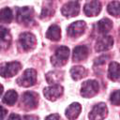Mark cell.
<instances>
[{
	"mask_svg": "<svg viewBox=\"0 0 120 120\" xmlns=\"http://www.w3.org/2000/svg\"><path fill=\"white\" fill-rule=\"evenodd\" d=\"M86 69L82 67V66H77V67H72L71 69H70V75H71V78L75 81H78V80H81L82 78L85 77L86 76Z\"/></svg>",
	"mask_w": 120,
	"mask_h": 120,
	"instance_id": "d6986e66",
	"label": "cell"
},
{
	"mask_svg": "<svg viewBox=\"0 0 120 120\" xmlns=\"http://www.w3.org/2000/svg\"><path fill=\"white\" fill-rule=\"evenodd\" d=\"M22 68V65L17 62H8V63H3L0 65V76L4 78H10L16 75Z\"/></svg>",
	"mask_w": 120,
	"mask_h": 120,
	"instance_id": "7a4b0ae2",
	"label": "cell"
},
{
	"mask_svg": "<svg viewBox=\"0 0 120 120\" xmlns=\"http://www.w3.org/2000/svg\"><path fill=\"white\" fill-rule=\"evenodd\" d=\"M45 120H60V115L58 113H52V114H50L48 115Z\"/></svg>",
	"mask_w": 120,
	"mask_h": 120,
	"instance_id": "83f0119b",
	"label": "cell"
},
{
	"mask_svg": "<svg viewBox=\"0 0 120 120\" xmlns=\"http://www.w3.org/2000/svg\"><path fill=\"white\" fill-rule=\"evenodd\" d=\"M82 106L78 102L71 103L66 110V116L69 120H75L81 113Z\"/></svg>",
	"mask_w": 120,
	"mask_h": 120,
	"instance_id": "9a60e30c",
	"label": "cell"
},
{
	"mask_svg": "<svg viewBox=\"0 0 120 120\" xmlns=\"http://www.w3.org/2000/svg\"><path fill=\"white\" fill-rule=\"evenodd\" d=\"M3 90H4V88H3V85H2V84H0V96H1V94L3 93Z\"/></svg>",
	"mask_w": 120,
	"mask_h": 120,
	"instance_id": "1f68e13d",
	"label": "cell"
},
{
	"mask_svg": "<svg viewBox=\"0 0 120 120\" xmlns=\"http://www.w3.org/2000/svg\"><path fill=\"white\" fill-rule=\"evenodd\" d=\"M112 28V22L110 19L104 18V19H101L100 21L98 22L97 29H98V33H100V34L105 35L108 32H110Z\"/></svg>",
	"mask_w": 120,
	"mask_h": 120,
	"instance_id": "e0dca14e",
	"label": "cell"
},
{
	"mask_svg": "<svg viewBox=\"0 0 120 120\" xmlns=\"http://www.w3.org/2000/svg\"><path fill=\"white\" fill-rule=\"evenodd\" d=\"M19 41H20L22 48L24 51H32L37 45L36 37L32 33H29V32L21 34V36L19 38Z\"/></svg>",
	"mask_w": 120,
	"mask_h": 120,
	"instance_id": "8992f818",
	"label": "cell"
},
{
	"mask_svg": "<svg viewBox=\"0 0 120 120\" xmlns=\"http://www.w3.org/2000/svg\"><path fill=\"white\" fill-rule=\"evenodd\" d=\"M63 92H64V89L60 84H52L51 86L44 88L43 90V94L45 98L51 101H54L58 98H60Z\"/></svg>",
	"mask_w": 120,
	"mask_h": 120,
	"instance_id": "ba28073f",
	"label": "cell"
},
{
	"mask_svg": "<svg viewBox=\"0 0 120 120\" xmlns=\"http://www.w3.org/2000/svg\"><path fill=\"white\" fill-rule=\"evenodd\" d=\"M17 98H18V94L15 90H8L4 98H3V102L7 105H13L15 104V102L17 101Z\"/></svg>",
	"mask_w": 120,
	"mask_h": 120,
	"instance_id": "44dd1931",
	"label": "cell"
},
{
	"mask_svg": "<svg viewBox=\"0 0 120 120\" xmlns=\"http://www.w3.org/2000/svg\"><path fill=\"white\" fill-rule=\"evenodd\" d=\"M38 96L35 92H25L22 97V103L27 110H33L38 106Z\"/></svg>",
	"mask_w": 120,
	"mask_h": 120,
	"instance_id": "9c48e42d",
	"label": "cell"
},
{
	"mask_svg": "<svg viewBox=\"0 0 120 120\" xmlns=\"http://www.w3.org/2000/svg\"><path fill=\"white\" fill-rule=\"evenodd\" d=\"M86 28V24L83 21H77L75 22H72L68 27V35L71 38H79L82 36Z\"/></svg>",
	"mask_w": 120,
	"mask_h": 120,
	"instance_id": "30bf717a",
	"label": "cell"
},
{
	"mask_svg": "<svg viewBox=\"0 0 120 120\" xmlns=\"http://www.w3.org/2000/svg\"><path fill=\"white\" fill-rule=\"evenodd\" d=\"M68 55H69V49L68 47H66V46L58 47L55 50L54 54L51 58L52 66H54L56 68L64 66L68 59Z\"/></svg>",
	"mask_w": 120,
	"mask_h": 120,
	"instance_id": "6da1fadb",
	"label": "cell"
},
{
	"mask_svg": "<svg viewBox=\"0 0 120 120\" xmlns=\"http://www.w3.org/2000/svg\"><path fill=\"white\" fill-rule=\"evenodd\" d=\"M113 45V38L112 36H103L99 38L96 42V51L104 52L110 50Z\"/></svg>",
	"mask_w": 120,
	"mask_h": 120,
	"instance_id": "7c38bea8",
	"label": "cell"
},
{
	"mask_svg": "<svg viewBox=\"0 0 120 120\" xmlns=\"http://www.w3.org/2000/svg\"><path fill=\"white\" fill-rule=\"evenodd\" d=\"M79 11H80V4L77 1H69L66 3L61 9L62 14L68 18L77 16L79 14Z\"/></svg>",
	"mask_w": 120,
	"mask_h": 120,
	"instance_id": "8fae6325",
	"label": "cell"
},
{
	"mask_svg": "<svg viewBox=\"0 0 120 120\" xmlns=\"http://www.w3.org/2000/svg\"><path fill=\"white\" fill-rule=\"evenodd\" d=\"M7 113H8V111L3 106L0 105V120H4V118L6 117Z\"/></svg>",
	"mask_w": 120,
	"mask_h": 120,
	"instance_id": "f1b7e54d",
	"label": "cell"
},
{
	"mask_svg": "<svg viewBox=\"0 0 120 120\" xmlns=\"http://www.w3.org/2000/svg\"><path fill=\"white\" fill-rule=\"evenodd\" d=\"M13 19L12 10L9 8H4L0 10V22L9 23Z\"/></svg>",
	"mask_w": 120,
	"mask_h": 120,
	"instance_id": "ffe728a7",
	"label": "cell"
},
{
	"mask_svg": "<svg viewBox=\"0 0 120 120\" xmlns=\"http://www.w3.org/2000/svg\"><path fill=\"white\" fill-rule=\"evenodd\" d=\"M119 6H120V2L119 1H112L108 5V12L114 16V17H118L119 16Z\"/></svg>",
	"mask_w": 120,
	"mask_h": 120,
	"instance_id": "7402d4cb",
	"label": "cell"
},
{
	"mask_svg": "<svg viewBox=\"0 0 120 120\" xmlns=\"http://www.w3.org/2000/svg\"><path fill=\"white\" fill-rule=\"evenodd\" d=\"M101 10V4L99 1H89L83 7V11L86 16H97Z\"/></svg>",
	"mask_w": 120,
	"mask_h": 120,
	"instance_id": "4fadbf2b",
	"label": "cell"
},
{
	"mask_svg": "<svg viewBox=\"0 0 120 120\" xmlns=\"http://www.w3.org/2000/svg\"><path fill=\"white\" fill-rule=\"evenodd\" d=\"M119 90H115L114 92L112 93L111 95V98H110V100L111 102L115 105V106H118L119 105Z\"/></svg>",
	"mask_w": 120,
	"mask_h": 120,
	"instance_id": "484cf974",
	"label": "cell"
},
{
	"mask_svg": "<svg viewBox=\"0 0 120 120\" xmlns=\"http://www.w3.org/2000/svg\"><path fill=\"white\" fill-rule=\"evenodd\" d=\"M119 64L117 62H111L108 69V77L110 80L113 82H117L119 80Z\"/></svg>",
	"mask_w": 120,
	"mask_h": 120,
	"instance_id": "ac0fdd59",
	"label": "cell"
},
{
	"mask_svg": "<svg viewBox=\"0 0 120 120\" xmlns=\"http://www.w3.org/2000/svg\"><path fill=\"white\" fill-rule=\"evenodd\" d=\"M37 81V72L33 68H27L23 74L17 79V83L20 86L30 87L36 83Z\"/></svg>",
	"mask_w": 120,
	"mask_h": 120,
	"instance_id": "3957f363",
	"label": "cell"
},
{
	"mask_svg": "<svg viewBox=\"0 0 120 120\" xmlns=\"http://www.w3.org/2000/svg\"><path fill=\"white\" fill-rule=\"evenodd\" d=\"M46 38L52 41H57L61 38V29L57 24L51 25L47 32H46Z\"/></svg>",
	"mask_w": 120,
	"mask_h": 120,
	"instance_id": "2e32d148",
	"label": "cell"
},
{
	"mask_svg": "<svg viewBox=\"0 0 120 120\" xmlns=\"http://www.w3.org/2000/svg\"><path fill=\"white\" fill-rule=\"evenodd\" d=\"M99 89L98 82L95 80H88L84 82L81 88V95L83 98H92L98 94Z\"/></svg>",
	"mask_w": 120,
	"mask_h": 120,
	"instance_id": "277c9868",
	"label": "cell"
},
{
	"mask_svg": "<svg viewBox=\"0 0 120 120\" xmlns=\"http://www.w3.org/2000/svg\"><path fill=\"white\" fill-rule=\"evenodd\" d=\"M46 79L49 83L57 84V82L60 81V72H56V71L49 72L46 75Z\"/></svg>",
	"mask_w": 120,
	"mask_h": 120,
	"instance_id": "cb8c5ba5",
	"label": "cell"
},
{
	"mask_svg": "<svg viewBox=\"0 0 120 120\" xmlns=\"http://www.w3.org/2000/svg\"><path fill=\"white\" fill-rule=\"evenodd\" d=\"M107 58H108V56H106V55H101V56H99L98 58L96 59L95 63H96V65H102V64H104V63L106 62V59H107Z\"/></svg>",
	"mask_w": 120,
	"mask_h": 120,
	"instance_id": "4316f807",
	"label": "cell"
},
{
	"mask_svg": "<svg viewBox=\"0 0 120 120\" xmlns=\"http://www.w3.org/2000/svg\"><path fill=\"white\" fill-rule=\"evenodd\" d=\"M10 39H11V37H10V33L8 29L3 26H0V42L9 43Z\"/></svg>",
	"mask_w": 120,
	"mask_h": 120,
	"instance_id": "d4e9b609",
	"label": "cell"
},
{
	"mask_svg": "<svg viewBox=\"0 0 120 120\" xmlns=\"http://www.w3.org/2000/svg\"><path fill=\"white\" fill-rule=\"evenodd\" d=\"M23 120H38V117L34 115H26L23 117Z\"/></svg>",
	"mask_w": 120,
	"mask_h": 120,
	"instance_id": "4dcf8cb0",
	"label": "cell"
},
{
	"mask_svg": "<svg viewBox=\"0 0 120 120\" xmlns=\"http://www.w3.org/2000/svg\"><path fill=\"white\" fill-rule=\"evenodd\" d=\"M34 18V9L31 7L19 8L17 10V21L20 23L28 24L32 22Z\"/></svg>",
	"mask_w": 120,
	"mask_h": 120,
	"instance_id": "5b68a950",
	"label": "cell"
},
{
	"mask_svg": "<svg viewBox=\"0 0 120 120\" xmlns=\"http://www.w3.org/2000/svg\"><path fill=\"white\" fill-rule=\"evenodd\" d=\"M89 53V49L85 45H80L73 49L72 59L74 62H80L87 58Z\"/></svg>",
	"mask_w": 120,
	"mask_h": 120,
	"instance_id": "5bb4252c",
	"label": "cell"
},
{
	"mask_svg": "<svg viewBox=\"0 0 120 120\" xmlns=\"http://www.w3.org/2000/svg\"><path fill=\"white\" fill-rule=\"evenodd\" d=\"M54 12V9L52 6V3H47L45 5V7L42 8V11H41V15L40 17L42 19H47V18H50Z\"/></svg>",
	"mask_w": 120,
	"mask_h": 120,
	"instance_id": "603a6c76",
	"label": "cell"
},
{
	"mask_svg": "<svg viewBox=\"0 0 120 120\" xmlns=\"http://www.w3.org/2000/svg\"><path fill=\"white\" fill-rule=\"evenodd\" d=\"M108 114V108L105 103L100 102L96 104L89 113L90 120H103Z\"/></svg>",
	"mask_w": 120,
	"mask_h": 120,
	"instance_id": "52a82bcc",
	"label": "cell"
},
{
	"mask_svg": "<svg viewBox=\"0 0 120 120\" xmlns=\"http://www.w3.org/2000/svg\"><path fill=\"white\" fill-rule=\"evenodd\" d=\"M8 120H21V117L17 113H11L9 115V117L8 118Z\"/></svg>",
	"mask_w": 120,
	"mask_h": 120,
	"instance_id": "f546056e",
	"label": "cell"
}]
</instances>
